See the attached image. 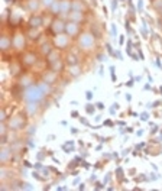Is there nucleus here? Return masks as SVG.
Instances as JSON below:
<instances>
[{
    "label": "nucleus",
    "instance_id": "f257e3e1",
    "mask_svg": "<svg viewBox=\"0 0 162 191\" xmlns=\"http://www.w3.org/2000/svg\"><path fill=\"white\" fill-rule=\"evenodd\" d=\"M44 96H45V93L42 91V88L39 87V84L38 86H29L26 90H25V93H23V98L26 100V103L28 101H35V103H38V101H40L42 98H44Z\"/></svg>",
    "mask_w": 162,
    "mask_h": 191
},
{
    "label": "nucleus",
    "instance_id": "f03ea898",
    "mask_svg": "<svg viewBox=\"0 0 162 191\" xmlns=\"http://www.w3.org/2000/svg\"><path fill=\"white\" fill-rule=\"evenodd\" d=\"M94 45V36L91 33H83L80 36V46L84 49H90Z\"/></svg>",
    "mask_w": 162,
    "mask_h": 191
},
{
    "label": "nucleus",
    "instance_id": "7ed1b4c3",
    "mask_svg": "<svg viewBox=\"0 0 162 191\" xmlns=\"http://www.w3.org/2000/svg\"><path fill=\"white\" fill-rule=\"evenodd\" d=\"M78 29H80V26H78V23L77 22H68L67 25H65V32H67L69 36L77 35L78 33Z\"/></svg>",
    "mask_w": 162,
    "mask_h": 191
},
{
    "label": "nucleus",
    "instance_id": "20e7f679",
    "mask_svg": "<svg viewBox=\"0 0 162 191\" xmlns=\"http://www.w3.org/2000/svg\"><path fill=\"white\" fill-rule=\"evenodd\" d=\"M55 45L59 46V48H65V46L68 45V35L58 33L57 38H55Z\"/></svg>",
    "mask_w": 162,
    "mask_h": 191
},
{
    "label": "nucleus",
    "instance_id": "39448f33",
    "mask_svg": "<svg viewBox=\"0 0 162 191\" xmlns=\"http://www.w3.org/2000/svg\"><path fill=\"white\" fill-rule=\"evenodd\" d=\"M12 42H13V46L17 48V49H20L25 46V38H23V35L20 33H16L13 38H12Z\"/></svg>",
    "mask_w": 162,
    "mask_h": 191
},
{
    "label": "nucleus",
    "instance_id": "423d86ee",
    "mask_svg": "<svg viewBox=\"0 0 162 191\" xmlns=\"http://www.w3.org/2000/svg\"><path fill=\"white\" fill-rule=\"evenodd\" d=\"M9 126H10L12 129H20V127H23V119H22V117H19V116L12 117Z\"/></svg>",
    "mask_w": 162,
    "mask_h": 191
},
{
    "label": "nucleus",
    "instance_id": "0eeeda50",
    "mask_svg": "<svg viewBox=\"0 0 162 191\" xmlns=\"http://www.w3.org/2000/svg\"><path fill=\"white\" fill-rule=\"evenodd\" d=\"M65 25H67V23L61 22V20H57V22H54V26H52V29H54L57 33H62L64 30H65Z\"/></svg>",
    "mask_w": 162,
    "mask_h": 191
},
{
    "label": "nucleus",
    "instance_id": "6e6552de",
    "mask_svg": "<svg viewBox=\"0 0 162 191\" xmlns=\"http://www.w3.org/2000/svg\"><path fill=\"white\" fill-rule=\"evenodd\" d=\"M59 2H61V13H68L69 9L72 7L71 2L69 0H59Z\"/></svg>",
    "mask_w": 162,
    "mask_h": 191
},
{
    "label": "nucleus",
    "instance_id": "1a4fd4ad",
    "mask_svg": "<svg viewBox=\"0 0 162 191\" xmlns=\"http://www.w3.org/2000/svg\"><path fill=\"white\" fill-rule=\"evenodd\" d=\"M26 110H28L29 114H35L36 110H38V104L35 103V101H28L26 103Z\"/></svg>",
    "mask_w": 162,
    "mask_h": 191
},
{
    "label": "nucleus",
    "instance_id": "9d476101",
    "mask_svg": "<svg viewBox=\"0 0 162 191\" xmlns=\"http://www.w3.org/2000/svg\"><path fill=\"white\" fill-rule=\"evenodd\" d=\"M13 45V42H12V39H9L7 36H3L2 38V41H0V46H2V49H7L9 46Z\"/></svg>",
    "mask_w": 162,
    "mask_h": 191
},
{
    "label": "nucleus",
    "instance_id": "9b49d317",
    "mask_svg": "<svg viewBox=\"0 0 162 191\" xmlns=\"http://www.w3.org/2000/svg\"><path fill=\"white\" fill-rule=\"evenodd\" d=\"M29 23H30V26H32V28H38V26H40V23H42V17H39V16L30 17Z\"/></svg>",
    "mask_w": 162,
    "mask_h": 191
},
{
    "label": "nucleus",
    "instance_id": "f8f14e48",
    "mask_svg": "<svg viewBox=\"0 0 162 191\" xmlns=\"http://www.w3.org/2000/svg\"><path fill=\"white\" fill-rule=\"evenodd\" d=\"M51 12H52V13H61V2L55 0V2H54V5L51 6Z\"/></svg>",
    "mask_w": 162,
    "mask_h": 191
},
{
    "label": "nucleus",
    "instance_id": "ddd939ff",
    "mask_svg": "<svg viewBox=\"0 0 162 191\" xmlns=\"http://www.w3.org/2000/svg\"><path fill=\"white\" fill-rule=\"evenodd\" d=\"M25 64H28V65H30V64H35V61H36V57H35L33 54H28L26 57H25Z\"/></svg>",
    "mask_w": 162,
    "mask_h": 191
},
{
    "label": "nucleus",
    "instance_id": "4468645a",
    "mask_svg": "<svg viewBox=\"0 0 162 191\" xmlns=\"http://www.w3.org/2000/svg\"><path fill=\"white\" fill-rule=\"evenodd\" d=\"M59 59V55H58V52H51V54H48V61L51 64H54L55 61Z\"/></svg>",
    "mask_w": 162,
    "mask_h": 191
},
{
    "label": "nucleus",
    "instance_id": "2eb2a0df",
    "mask_svg": "<svg viewBox=\"0 0 162 191\" xmlns=\"http://www.w3.org/2000/svg\"><path fill=\"white\" fill-rule=\"evenodd\" d=\"M72 10H75V12L84 10V6H83V3H80L78 0H77V2H74V3H72Z\"/></svg>",
    "mask_w": 162,
    "mask_h": 191
},
{
    "label": "nucleus",
    "instance_id": "dca6fc26",
    "mask_svg": "<svg viewBox=\"0 0 162 191\" xmlns=\"http://www.w3.org/2000/svg\"><path fill=\"white\" fill-rule=\"evenodd\" d=\"M39 87L42 88V91L45 93V94H48V93H51V86L49 84H46V81H44V83H40Z\"/></svg>",
    "mask_w": 162,
    "mask_h": 191
},
{
    "label": "nucleus",
    "instance_id": "f3484780",
    "mask_svg": "<svg viewBox=\"0 0 162 191\" xmlns=\"http://www.w3.org/2000/svg\"><path fill=\"white\" fill-rule=\"evenodd\" d=\"M28 6H29V9H30V10H36V9H38V6H39V2H38V0H29Z\"/></svg>",
    "mask_w": 162,
    "mask_h": 191
},
{
    "label": "nucleus",
    "instance_id": "a211bd4d",
    "mask_svg": "<svg viewBox=\"0 0 162 191\" xmlns=\"http://www.w3.org/2000/svg\"><path fill=\"white\" fill-rule=\"evenodd\" d=\"M69 17L74 19V20H80V19H83V15H81V12L72 10V13H69Z\"/></svg>",
    "mask_w": 162,
    "mask_h": 191
},
{
    "label": "nucleus",
    "instance_id": "6ab92c4d",
    "mask_svg": "<svg viewBox=\"0 0 162 191\" xmlns=\"http://www.w3.org/2000/svg\"><path fill=\"white\" fill-rule=\"evenodd\" d=\"M45 81L46 83H54V81H55V71H54V72H48V74H45Z\"/></svg>",
    "mask_w": 162,
    "mask_h": 191
},
{
    "label": "nucleus",
    "instance_id": "aec40b11",
    "mask_svg": "<svg viewBox=\"0 0 162 191\" xmlns=\"http://www.w3.org/2000/svg\"><path fill=\"white\" fill-rule=\"evenodd\" d=\"M110 33H111V38L116 39V36H117V28H116L114 23H111V26H110Z\"/></svg>",
    "mask_w": 162,
    "mask_h": 191
},
{
    "label": "nucleus",
    "instance_id": "412c9836",
    "mask_svg": "<svg viewBox=\"0 0 162 191\" xmlns=\"http://www.w3.org/2000/svg\"><path fill=\"white\" fill-rule=\"evenodd\" d=\"M86 111H87V114H93L94 111H96V107L93 106V104H86Z\"/></svg>",
    "mask_w": 162,
    "mask_h": 191
},
{
    "label": "nucleus",
    "instance_id": "4be33fe9",
    "mask_svg": "<svg viewBox=\"0 0 162 191\" xmlns=\"http://www.w3.org/2000/svg\"><path fill=\"white\" fill-rule=\"evenodd\" d=\"M9 158V150L7 149H3L2 150V156H0V161L2 162H6V159Z\"/></svg>",
    "mask_w": 162,
    "mask_h": 191
},
{
    "label": "nucleus",
    "instance_id": "5701e85b",
    "mask_svg": "<svg viewBox=\"0 0 162 191\" xmlns=\"http://www.w3.org/2000/svg\"><path fill=\"white\" fill-rule=\"evenodd\" d=\"M52 68H54V71H55V72H57V71H59V69L62 68V64L59 62V59H58V61H55V62L52 64Z\"/></svg>",
    "mask_w": 162,
    "mask_h": 191
},
{
    "label": "nucleus",
    "instance_id": "b1692460",
    "mask_svg": "<svg viewBox=\"0 0 162 191\" xmlns=\"http://www.w3.org/2000/svg\"><path fill=\"white\" fill-rule=\"evenodd\" d=\"M110 77H111V81H113V83H116V81H117V78H116V74H114V67H113V65H110Z\"/></svg>",
    "mask_w": 162,
    "mask_h": 191
},
{
    "label": "nucleus",
    "instance_id": "393cba45",
    "mask_svg": "<svg viewBox=\"0 0 162 191\" xmlns=\"http://www.w3.org/2000/svg\"><path fill=\"white\" fill-rule=\"evenodd\" d=\"M42 52H44V54H51V48H49V45H48V44L42 45Z\"/></svg>",
    "mask_w": 162,
    "mask_h": 191
},
{
    "label": "nucleus",
    "instance_id": "a878e982",
    "mask_svg": "<svg viewBox=\"0 0 162 191\" xmlns=\"http://www.w3.org/2000/svg\"><path fill=\"white\" fill-rule=\"evenodd\" d=\"M54 2H55V0H42V5L46 6V7H51V6L54 5Z\"/></svg>",
    "mask_w": 162,
    "mask_h": 191
},
{
    "label": "nucleus",
    "instance_id": "bb28decb",
    "mask_svg": "<svg viewBox=\"0 0 162 191\" xmlns=\"http://www.w3.org/2000/svg\"><path fill=\"white\" fill-rule=\"evenodd\" d=\"M138 12L139 13L143 12V0H138Z\"/></svg>",
    "mask_w": 162,
    "mask_h": 191
},
{
    "label": "nucleus",
    "instance_id": "cd10ccee",
    "mask_svg": "<svg viewBox=\"0 0 162 191\" xmlns=\"http://www.w3.org/2000/svg\"><path fill=\"white\" fill-rule=\"evenodd\" d=\"M117 5H119V0H111V12H116Z\"/></svg>",
    "mask_w": 162,
    "mask_h": 191
},
{
    "label": "nucleus",
    "instance_id": "c85d7f7f",
    "mask_svg": "<svg viewBox=\"0 0 162 191\" xmlns=\"http://www.w3.org/2000/svg\"><path fill=\"white\" fill-rule=\"evenodd\" d=\"M148 119H149V114H148V111H143V113L140 114V120H142V122H146Z\"/></svg>",
    "mask_w": 162,
    "mask_h": 191
},
{
    "label": "nucleus",
    "instance_id": "c756f323",
    "mask_svg": "<svg viewBox=\"0 0 162 191\" xmlns=\"http://www.w3.org/2000/svg\"><path fill=\"white\" fill-rule=\"evenodd\" d=\"M69 69H71V74H72V75H78V72H80L78 68H77V65H72Z\"/></svg>",
    "mask_w": 162,
    "mask_h": 191
},
{
    "label": "nucleus",
    "instance_id": "7c9ffc66",
    "mask_svg": "<svg viewBox=\"0 0 162 191\" xmlns=\"http://www.w3.org/2000/svg\"><path fill=\"white\" fill-rule=\"evenodd\" d=\"M32 177H33V178H36V179H39V181H44V178H42V177L39 175V172H36V171H33V172H32Z\"/></svg>",
    "mask_w": 162,
    "mask_h": 191
},
{
    "label": "nucleus",
    "instance_id": "2f4dec72",
    "mask_svg": "<svg viewBox=\"0 0 162 191\" xmlns=\"http://www.w3.org/2000/svg\"><path fill=\"white\" fill-rule=\"evenodd\" d=\"M106 49H107V52H109L110 55H114V51H113V48H111V45H110V44H107V45H106Z\"/></svg>",
    "mask_w": 162,
    "mask_h": 191
},
{
    "label": "nucleus",
    "instance_id": "473e14b6",
    "mask_svg": "<svg viewBox=\"0 0 162 191\" xmlns=\"http://www.w3.org/2000/svg\"><path fill=\"white\" fill-rule=\"evenodd\" d=\"M113 57H117V59H120V61H123V55H121L120 51H114V55Z\"/></svg>",
    "mask_w": 162,
    "mask_h": 191
},
{
    "label": "nucleus",
    "instance_id": "72a5a7b5",
    "mask_svg": "<svg viewBox=\"0 0 162 191\" xmlns=\"http://www.w3.org/2000/svg\"><path fill=\"white\" fill-rule=\"evenodd\" d=\"M86 98L90 101V100L93 98V91H90V90H88V91H86Z\"/></svg>",
    "mask_w": 162,
    "mask_h": 191
},
{
    "label": "nucleus",
    "instance_id": "f704fd0d",
    "mask_svg": "<svg viewBox=\"0 0 162 191\" xmlns=\"http://www.w3.org/2000/svg\"><path fill=\"white\" fill-rule=\"evenodd\" d=\"M155 7L161 10V9H162V0H158V2H155Z\"/></svg>",
    "mask_w": 162,
    "mask_h": 191
},
{
    "label": "nucleus",
    "instance_id": "c9c22d12",
    "mask_svg": "<svg viewBox=\"0 0 162 191\" xmlns=\"http://www.w3.org/2000/svg\"><path fill=\"white\" fill-rule=\"evenodd\" d=\"M74 55H68V62H71V64H77V61L74 59Z\"/></svg>",
    "mask_w": 162,
    "mask_h": 191
},
{
    "label": "nucleus",
    "instance_id": "e433bc0d",
    "mask_svg": "<svg viewBox=\"0 0 162 191\" xmlns=\"http://www.w3.org/2000/svg\"><path fill=\"white\" fill-rule=\"evenodd\" d=\"M104 185H106L104 182L103 184H101V182H97V184H96V190H101V188H104Z\"/></svg>",
    "mask_w": 162,
    "mask_h": 191
},
{
    "label": "nucleus",
    "instance_id": "4c0bfd02",
    "mask_svg": "<svg viewBox=\"0 0 162 191\" xmlns=\"http://www.w3.org/2000/svg\"><path fill=\"white\" fill-rule=\"evenodd\" d=\"M133 84H135V78H130V80L126 83V86H127V87H132Z\"/></svg>",
    "mask_w": 162,
    "mask_h": 191
},
{
    "label": "nucleus",
    "instance_id": "58836bf2",
    "mask_svg": "<svg viewBox=\"0 0 162 191\" xmlns=\"http://www.w3.org/2000/svg\"><path fill=\"white\" fill-rule=\"evenodd\" d=\"M71 117L77 119V117H78V111H77V110H72V111H71Z\"/></svg>",
    "mask_w": 162,
    "mask_h": 191
},
{
    "label": "nucleus",
    "instance_id": "ea45409f",
    "mask_svg": "<svg viewBox=\"0 0 162 191\" xmlns=\"http://www.w3.org/2000/svg\"><path fill=\"white\" fill-rule=\"evenodd\" d=\"M22 188H26V190H33V187H30V184H28V182H26V184H23Z\"/></svg>",
    "mask_w": 162,
    "mask_h": 191
},
{
    "label": "nucleus",
    "instance_id": "a19ab883",
    "mask_svg": "<svg viewBox=\"0 0 162 191\" xmlns=\"http://www.w3.org/2000/svg\"><path fill=\"white\" fill-rule=\"evenodd\" d=\"M80 122L83 123V125H87V126H88V120H87L86 117H80Z\"/></svg>",
    "mask_w": 162,
    "mask_h": 191
},
{
    "label": "nucleus",
    "instance_id": "79ce46f5",
    "mask_svg": "<svg viewBox=\"0 0 162 191\" xmlns=\"http://www.w3.org/2000/svg\"><path fill=\"white\" fill-rule=\"evenodd\" d=\"M103 125H104V126H113V122H111V120H104Z\"/></svg>",
    "mask_w": 162,
    "mask_h": 191
},
{
    "label": "nucleus",
    "instance_id": "37998d69",
    "mask_svg": "<svg viewBox=\"0 0 162 191\" xmlns=\"http://www.w3.org/2000/svg\"><path fill=\"white\" fill-rule=\"evenodd\" d=\"M33 133H36V127L30 126V129H29V135H33Z\"/></svg>",
    "mask_w": 162,
    "mask_h": 191
},
{
    "label": "nucleus",
    "instance_id": "c03bdc74",
    "mask_svg": "<svg viewBox=\"0 0 162 191\" xmlns=\"http://www.w3.org/2000/svg\"><path fill=\"white\" fill-rule=\"evenodd\" d=\"M96 104H97V106H96L97 109H100V110H101V109H104V104L101 103V101H98V103H96Z\"/></svg>",
    "mask_w": 162,
    "mask_h": 191
},
{
    "label": "nucleus",
    "instance_id": "a18cd8bd",
    "mask_svg": "<svg viewBox=\"0 0 162 191\" xmlns=\"http://www.w3.org/2000/svg\"><path fill=\"white\" fill-rule=\"evenodd\" d=\"M121 175H123V171H121V168H117V177L121 178Z\"/></svg>",
    "mask_w": 162,
    "mask_h": 191
},
{
    "label": "nucleus",
    "instance_id": "49530a36",
    "mask_svg": "<svg viewBox=\"0 0 162 191\" xmlns=\"http://www.w3.org/2000/svg\"><path fill=\"white\" fill-rule=\"evenodd\" d=\"M5 132H6V126H5V123H2V135L5 136Z\"/></svg>",
    "mask_w": 162,
    "mask_h": 191
},
{
    "label": "nucleus",
    "instance_id": "de8ad7c7",
    "mask_svg": "<svg viewBox=\"0 0 162 191\" xmlns=\"http://www.w3.org/2000/svg\"><path fill=\"white\" fill-rule=\"evenodd\" d=\"M125 98H126L127 101H130V100H132V96H130V94H129V93H127L126 96H125Z\"/></svg>",
    "mask_w": 162,
    "mask_h": 191
},
{
    "label": "nucleus",
    "instance_id": "09e8293b",
    "mask_svg": "<svg viewBox=\"0 0 162 191\" xmlns=\"http://www.w3.org/2000/svg\"><path fill=\"white\" fill-rule=\"evenodd\" d=\"M119 44H120V45H123V44H125V36H120V39H119Z\"/></svg>",
    "mask_w": 162,
    "mask_h": 191
},
{
    "label": "nucleus",
    "instance_id": "8fccbe9b",
    "mask_svg": "<svg viewBox=\"0 0 162 191\" xmlns=\"http://www.w3.org/2000/svg\"><path fill=\"white\" fill-rule=\"evenodd\" d=\"M38 159H39V161H42V159H44V154H42V152H40V154H38Z\"/></svg>",
    "mask_w": 162,
    "mask_h": 191
},
{
    "label": "nucleus",
    "instance_id": "3c124183",
    "mask_svg": "<svg viewBox=\"0 0 162 191\" xmlns=\"http://www.w3.org/2000/svg\"><path fill=\"white\" fill-rule=\"evenodd\" d=\"M136 135H138V136H142V135H143V130H142V129H140V130H138V132H136Z\"/></svg>",
    "mask_w": 162,
    "mask_h": 191
},
{
    "label": "nucleus",
    "instance_id": "603ef678",
    "mask_svg": "<svg viewBox=\"0 0 162 191\" xmlns=\"http://www.w3.org/2000/svg\"><path fill=\"white\" fill-rule=\"evenodd\" d=\"M35 168H36V169H40V168H42V164H35Z\"/></svg>",
    "mask_w": 162,
    "mask_h": 191
},
{
    "label": "nucleus",
    "instance_id": "864d4df0",
    "mask_svg": "<svg viewBox=\"0 0 162 191\" xmlns=\"http://www.w3.org/2000/svg\"><path fill=\"white\" fill-rule=\"evenodd\" d=\"M101 120V114H97L96 116V122H100Z\"/></svg>",
    "mask_w": 162,
    "mask_h": 191
},
{
    "label": "nucleus",
    "instance_id": "5fc2aeb1",
    "mask_svg": "<svg viewBox=\"0 0 162 191\" xmlns=\"http://www.w3.org/2000/svg\"><path fill=\"white\" fill-rule=\"evenodd\" d=\"M103 12H104V16H107V7L106 6H103Z\"/></svg>",
    "mask_w": 162,
    "mask_h": 191
},
{
    "label": "nucleus",
    "instance_id": "6e6d98bb",
    "mask_svg": "<svg viewBox=\"0 0 162 191\" xmlns=\"http://www.w3.org/2000/svg\"><path fill=\"white\" fill-rule=\"evenodd\" d=\"M111 107H113V109H116V110H117V109H119V103H114V104H113V106H111Z\"/></svg>",
    "mask_w": 162,
    "mask_h": 191
},
{
    "label": "nucleus",
    "instance_id": "4d7b16f0",
    "mask_svg": "<svg viewBox=\"0 0 162 191\" xmlns=\"http://www.w3.org/2000/svg\"><path fill=\"white\" fill-rule=\"evenodd\" d=\"M90 2H91V3H93V6H94V7L97 6V0H90Z\"/></svg>",
    "mask_w": 162,
    "mask_h": 191
},
{
    "label": "nucleus",
    "instance_id": "13d9d810",
    "mask_svg": "<svg viewBox=\"0 0 162 191\" xmlns=\"http://www.w3.org/2000/svg\"><path fill=\"white\" fill-rule=\"evenodd\" d=\"M129 150H130V149H125L123 152H121V155H126V154H129Z\"/></svg>",
    "mask_w": 162,
    "mask_h": 191
},
{
    "label": "nucleus",
    "instance_id": "bf43d9fd",
    "mask_svg": "<svg viewBox=\"0 0 162 191\" xmlns=\"http://www.w3.org/2000/svg\"><path fill=\"white\" fill-rule=\"evenodd\" d=\"M78 182H80V178H75V179H74V185H77Z\"/></svg>",
    "mask_w": 162,
    "mask_h": 191
},
{
    "label": "nucleus",
    "instance_id": "052dcab7",
    "mask_svg": "<svg viewBox=\"0 0 162 191\" xmlns=\"http://www.w3.org/2000/svg\"><path fill=\"white\" fill-rule=\"evenodd\" d=\"M98 74H100V75H103V65L100 67V71H98Z\"/></svg>",
    "mask_w": 162,
    "mask_h": 191
},
{
    "label": "nucleus",
    "instance_id": "680f3d73",
    "mask_svg": "<svg viewBox=\"0 0 162 191\" xmlns=\"http://www.w3.org/2000/svg\"><path fill=\"white\" fill-rule=\"evenodd\" d=\"M142 80V77H140V75H139V77H135V81H140Z\"/></svg>",
    "mask_w": 162,
    "mask_h": 191
},
{
    "label": "nucleus",
    "instance_id": "e2e57ef3",
    "mask_svg": "<svg viewBox=\"0 0 162 191\" xmlns=\"http://www.w3.org/2000/svg\"><path fill=\"white\" fill-rule=\"evenodd\" d=\"M25 167H28V168L30 167V164H29V161H25Z\"/></svg>",
    "mask_w": 162,
    "mask_h": 191
},
{
    "label": "nucleus",
    "instance_id": "0e129e2a",
    "mask_svg": "<svg viewBox=\"0 0 162 191\" xmlns=\"http://www.w3.org/2000/svg\"><path fill=\"white\" fill-rule=\"evenodd\" d=\"M159 91H161V94H162V87H161V88H159Z\"/></svg>",
    "mask_w": 162,
    "mask_h": 191
},
{
    "label": "nucleus",
    "instance_id": "69168bd1",
    "mask_svg": "<svg viewBox=\"0 0 162 191\" xmlns=\"http://www.w3.org/2000/svg\"><path fill=\"white\" fill-rule=\"evenodd\" d=\"M159 12H161V16H162V9H161V10H159Z\"/></svg>",
    "mask_w": 162,
    "mask_h": 191
}]
</instances>
